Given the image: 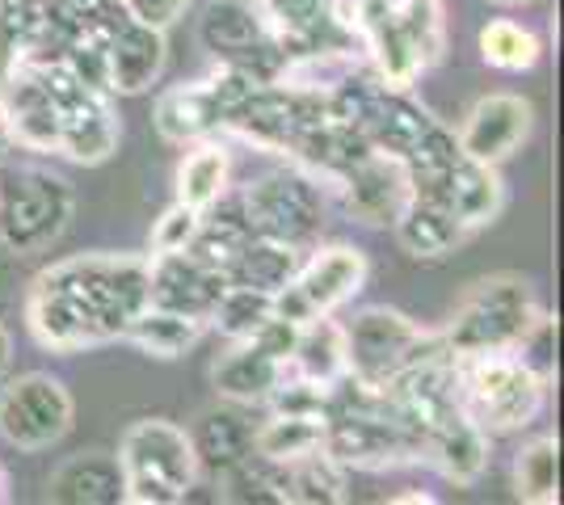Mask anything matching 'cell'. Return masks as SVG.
Returning <instances> with one entry per match:
<instances>
[{"instance_id": "cell-30", "label": "cell", "mask_w": 564, "mask_h": 505, "mask_svg": "<svg viewBox=\"0 0 564 505\" xmlns=\"http://www.w3.org/2000/svg\"><path fill=\"white\" fill-rule=\"evenodd\" d=\"M228 177H232L228 144L219 135L198 140V144H189V152L177 165V202H186L194 211H207L215 198L228 190Z\"/></svg>"}, {"instance_id": "cell-34", "label": "cell", "mask_w": 564, "mask_h": 505, "mask_svg": "<svg viewBox=\"0 0 564 505\" xmlns=\"http://www.w3.org/2000/svg\"><path fill=\"white\" fill-rule=\"evenodd\" d=\"M274 316V295L253 287H228L219 295L212 312V329L224 333L228 341H240V337H253Z\"/></svg>"}, {"instance_id": "cell-21", "label": "cell", "mask_w": 564, "mask_h": 505, "mask_svg": "<svg viewBox=\"0 0 564 505\" xmlns=\"http://www.w3.org/2000/svg\"><path fill=\"white\" fill-rule=\"evenodd\" d=\"M253 430H258V421L245 413V405H232V400H219V405L198 413L194 426L186 430L198 472L224 476L232 463L253 455Z\"/></svg>"}, {"instance_id": "cell-29", "label": "cell", "mask_w": 564, "mask_h": 505, "mask_svg": "<svg viewBox=\"0 0 564 505\" xmlns=\"http://www.w3.org/2000/svg\"><path fill=\"white\" fill-rule=\"evenodd\" d=\"M279 472H282L286 505H337L350 497L346 493L350 468H341L325 447L312 451V455L291 459V463H279Z\"/></svg>"}, {"instance_id": "cell-41", "label": "cell", "mask_w": 564, "mask_h": 505, "mask_svg": "<svg viewBox=\"0 0 564 505\" xmlns=\"http://www.w3.org/2000/svg\"><path fill=\"white\" fill-rule=\"evenodd\" d=\"M0 502H9V472L0 468Z\"/></svg>"}, {"instance_id": "cell-2", "label": "cell", "mask_w": 564, "mask_h": 505, "mask_svg": "<svg viewBox=\"0 0 564 505\" xmlns=\"http://www.w3.org/2000/svg\"><path fill=\"white\" fill-rule=\"evenodd\" d=\"M547 392L552 380L527 366L514 350L455 359V400L489 438L535 426L547 409Z\"/></svg>"}, {"instance_id": "cell-9", "label": "cell", "mask_w": 564, "mask_h": 505, "mask_svg": "<svg viewBox=\"0 0 564 505\" xmlns=\"http://www.w3.org/2000/svg\"><path fill=\"white\" fill-rule=\"evenodd\" d=\"M367 253L354 244H316L307 249L295 278L274 290V316L304 325L312 316H333L367 287Z\"/></svg>"}, {"instance_id": "cell-33", "label": "cell", "mask_w": 564, "mask_h": 505, "mask_svg": "<svg viewBox=\"0 0 564 505\" xmlns=\"http://www.w3.org/2000/svg\"><path fill=\"white\" fill-rule=\"evenodd\" d=\"M476 47H480V59H485L494 73H510V76L531 73L543 55L540 34H535L531 25L514 22V18H494V22L480 30Z\"/></svg>"}, {"instance_id": "cell-38", "label": "cell", "mask_w": 564, "mask_h": 505, "mask_svg": "<svg viewBox=\"0 0 564 505\" xmlns=\"http://www.w3.org/2000/svg\"><path fill=\"white\" fill-rule=\"evenodd\" d=\"M18 152V144H13V131H9V119H4V106H0V161H9Z\"/></svg>"}, {"instance_id": "cell-15", "label": "cell", "mask_w": 564, "mask_h": 505, "mask_svg": "<svg viewBox=\"0 0 564 505\" xmlns=\"http://www.w3.org/2000/svg\"><path fill=\"white\" fill-rule=\"evenodd\" d=\"M531 131H535V106L527 97L489 94L468 110V119L459 122L455 140H459V152L471 156V161L501 165L531 140Z\"/></svg>"}, {"instance_id": "cell-4", "label": "cell", "mask_w": 564, "mask_h": 505, "mask_svg": "<svg viewBox=\"0 0 564 505\" xmlns=\"http://www.w3.org/2000/svg\"><path fill=\"white\" fill-rule=\"evenodd\" d=\"M118 468L127 505H177L203 481L186 426L169 417H140L118 438Z\"/></svg>"}, {"instance_id": "cell-1", "label": "cell", "mask_w": 564, "mask_h": 505, "mask_svg": "<svg viewBox=\"0 0 564 505\" xmlns=\"http://www.w3.org/2000/svg\"><path fill=\"white\" fill-rule=\"evenodd\" d=\"M148 308V257L85 253L55 262L25 295L30 337L51 354L122 341L127 325Z\"/></svg>"}, {"instance_id": "cell-18", "label": "cell", "mask_w": 564, "mask_h": 505, "mask_svg": "<svg viewBox=\"0 0 564 505\" xmlns=\"http://www.w3.org/2000/svg\"><path fill=\"white\" fill-rule=\"evenodd\" d=\"M422 463H430L443 481L476 484L489 468V433L471 421L459 405L438 413L422 433Z\"/></svg>"}, {"instance_id": "cell-10", "label": "cell", "mask_w": 564, "mask_h": 505, "mask_svg": "<svg viewBox=\"0 0 564 505\" xmlns=\"http://www.w3.org/2000/svg\"><path fill=\"white\" fill-rule=\"evenodd\" d=\"M39 73L47 80V94L55 101V114H59V156H68L76 165L110 161L118 147V135H122L115 106H110V94L85 85L59 59L55 64H39Z\"/></svg>"}, {"instance_id": "cell-12", "label": "cell", "mask_w": 564, "mask_h": 505, "mask_svg": "<svg viewBox=\"0 0 564 505\" xmlns=\"http://www.w3.org/2000/svg\"><path fill=\"white\" fill-rule=\"evenodd\" d=\"M165 30L135 22L122 9L106 18V89H110V97L148 94L165 76Z\"/></svg>"}, {"instance_id": "cell-35", "label": "cell", "mask_w": 564, "mask_h": 505, "mask_svg": "<svg viewBox=\"0 0 564 505\" xmlns=\"http://www.w3.org/2000/svg\"><path fill=\"white\" fill-rule=\"evenodd\" d=\"M198 219L203 211H194L186 202L173 198V207L161 211V219L152 223V253H177V249H189L194 232H198Z\"/></svg>"}, {"instance_id": "cell-5", "label": "cell", "mask_w": 564, "mask_h": 505, "mask_svg": "<svg viewBox=\"0 0 564 505\" xmlns=\"http://www.w3.org/2000/svg\"><path fill=\"white\" fill-rule=\"evenodd\" d=\"M76 216L72 186L43 165L0 161V249L13 257H39L68 232Z\"/></svg>"}, {"instance_id": "cell-22", "label": "cell", "mask_w": 564, "mask_h": 505, "mask_svg": "<svg viewBox=\"0 0 564 505\" xmlns=\"http://www.w3.org/2000/svg\"><path fill=\"white\" fill-rule=\"evenodd\" d=\"M286 362H279L261 341L253 337H240L228 341V350L212 362V387L219 392V400H232V405H265L270 387L282 380Z\"/></svg>"}, {"instance_id": "cell-27", "label": "cell", "mask_w": 564, "mask_h": 505, "mask_svg": "<svg viewBox=\"0 0 564 505\" xmlns=\"http://www.w3.org/2000/svg\"><path fill=\"white\" fill-rule=\"evenodd\" d=\"M300 262H304L300 249L265 241V237H249V241L232 253V262L224 265V278H228V287H253V290L274 295V290H282L295 278Z\"/></svg>"}, {"instance_id": "cell-37", "label": "cell", "mask_w": 564, "mask_h": 505, "mask_svg": "<svg viewBox=\"0 0 564 505\" xmlns=\"http://www.w3.org/2000/svg\"><path fill=\"white\" fill-rule=\"evenodd\" d=\"M51 4H59V9H64V13H72L76 22H85V18H94V13L115 9L118 0H51Z\"/></svg>"}, {"instance_id": "cell-26", "label": "cell", "mask_w": 564, "mask_h": 505, "mask_svg": "<svg viewBox=\"0 0 564 505\" xmlns=\"http://www.w3.org/2000/svg\"><path fill=\"white\" fill-rule=\"evenodd\" d=\"M207 320H198V316H186V312H169V308H156V304H148L131 325H127V333L122 341H131L140 354L148 359H161V362H173V359H186L189 350L207 337Z\"/></svg>"}, {"instance_id": "cell-31", "label": "cell", "mask_w": 564, "mask_h": 505, "mask_svg": "<svg viewBox=\"0 0 564 505\" xmlns=\"http://www.w3.org/2000/svg\"><path fill=\"white\" fill-rule=\"evenodd\" d=\"M325 447V413H270L253 430V455L291 463Z\"/></svg>"}, {"instance_id": "cell-24", "label": "cell", "mask_w": 564, "mask_h": 505, "mask_svg": "<svg viewBox=\"0 0 564 505\" xmlns=\"http://www.w3.org/2000/svg\"><path fill=\"white\" fill-rule=\"evenodd\" d=\"M47 502L59 505H127V484L118 455L106 451H80L64 459L47 481Z\"/></svg>"}, {"instance_id": "cell-14", "label": "cell", "mask_w": 564, "mask_h": 505, "mask_svg": "<svg viewBox=\"0 0 564 505\" xmlns=\"http://www.w3.org/2000/svg\"><path fill=\"white\" fill-rule=\"evenodd\" d=\"M413 198H430V202L447 207L468 232H476V228H489L506 211V182H501L497 165H480L471 156H459L447 173L417 177L413 182Z\"/></svg>"}, {"instance_id": "cell-42", "label": "cell", "mask_w": 564, "mask_h": 505, "mask_svg": "<svg viewBox=\"0 0 564 505\" xmlns=\"http://www.w3.org/2000/svg\"><path fill=\"white\" fill-rule=\"evenodd\" d=\"M0 4H4V0H0Z\"/></svg>"}, {"instance_id": "cell-40", "label": "cell", "mask_w": 564, "mask_h": 505, "mask_svg": "<svg viewBox=\"0 0 564 505\" xmlns=\"http://www.w3.org/2000/svg\"><path fill=\"white\" fill-rule=\"evenodd\" d=\"M489 4H501V9H527V4H535V0H489Z\"/></svg>"}, {"instance_id": "cell-20", "label": "cell", "mask_w": 564, "mask_h": 505, "mask_svg": "<svg viewBox=\"0 0 564 505\" xmlns=\"http://www.w3.org/2000/svg\"><path fill=\"white\" fill-rule=\"evenodd\" d=\"M430 127H434V114L413 97V89H392V85H379L358 119V131L367 135V144L397 161H404L417 147V140Z\"/></svg>"}, {"instance_id": "cell-19", "label": "cell", "mask_w": 564, "mask_h": 505, "mask_svg": "<svg viewBox=\"0 0 564 505\" xmlns=\"http://www.w3.org/2000/svg\"><path fill=\"white\" fill-rule=\"evenodd\" d=\"M0 106L13 131V144L30 152H59V114L39 64H25L0 80Z\"/></svg>"}, {"instance_id": "cell-36", "label": "cell", "mask_w": 564, "mask_h": 505, "mask_svg": "<svg viewBox=\"0 0 564 505\" xmlns=\"http://www.w3.org/2000/svg\"><path fill=\"white\" fill-rule=\"evenodd\" d=\"M118 9L143 25L169 30V25H177L182 18H186L189 0H118Z\"/></svg>"}, {"instance_id": "cell-11", "label": "cell", "mask_w": 564, "mask_h": 505, "mask_svg": "<svg viewBox=\"0 0 564 505\" xmlns=\"http://www.w3.org/2000/svg\"><path fill=\"white\" fill-rule=\"evenodd\" d=\"M76 421L72 392L47 371H30L0 387V438L18 451H51Z\"/></svg>"}, {"instance_id": "cell-6", "label": "cell", "mask_w": 564, "mask_h": 505, "mask_svg": "<svg viewBox=\"0 0 564 505\" xmlns=\"http://www.w3.org/2000/svg\"><path fill=\"white\" fill-rule=\"evenodd\" d=\"M240 194L245 219L253 228V237L291 244V249H316L325 232V186L304 173L300 165L270 168L253 177Z\"/></svg>"}, {"instance_id": "cell-39", "label": "cell", "mask_w": 564, "mask_h": 505, "mask_svg": "<svg viewBox=\"0 0 564 505\" xmlns=\"http://www.w3.org/2000/svg\"><path fill=\"white\" fill-rule=\"evenodd\" d=\"M9 362H13V337H9V329L0 325V380H4V371H9Z\"/></svg>"}, {"instance_id": "cell-3", "label": "cell", "mask_w": 564, "mask_h": 505, "mask_svg": "<svg viewBox=\"0 0 564 505\" xmlns=\"http://www.w3.org/2000/svg\"><path fill=\"white\" fill-rule=\"evenodd\" d=\"M540 316L543 308L535 299V287L522 274H489L471 283L464 299L455 304L443 329V345L455 359L518 350V341L535 329Z\"/></svg>"}, {"instance_id": "cell-32", "label": "cell", "mask_w": 564, "mask_h": 505, "mask_svg": "<svg viewBox=\"0 0 564 505\" xmlns=\"http://www.w3.org/2000/svg\"><path fill=\"white\" fill-rule=\"evenodd\" d=\"M514 497L527 505L561 502V442L552 433L531 438L514 455Z\"/></svg>"}, {"instance_id": "cell-8", "label": "cell", "mask_w": 564, "mask_h": 505, "mask_svg": "<svg viewBox=\"0 0 564 505\" xmlns=\"http://www.w3.org/2000/svg\"><path fill=\"white\" fill-rule=\"evenodd\" d=\"M198 43L215 64L253 76L258 85H279L291 64V51L274 39L253 0H212L198 18Z\"/></svg>"}, {"instance_id": "cell-23", "label": "cell", "mask_w": 564, "mask_h": 505, "mask_svg": "<svg viewBox=\"0 0 564 505\" xmlns=\"http://www.w3.org/2000/svg\"><path fill=\"white\" fill-rule=\"evenodd\" d=\"M156 135L165 144L189 147L198 140H215L224 135V114L215 106V94L207 80H189V85H173L156 97Z\"/></svg>"}, {"instance_id": "cell-13", "label": "cell", "mask_w": 564, "mask_h": 505, "mask_svg": "<svg viewBox=\"0 0 564 505\" xmlns=\"http://www.w3.org/2000/svg\"><path fill=\"white\" fill-rule=\"evenodd\" d=\"M228 290L224 270L203 262L198 253L177 249V253H148V304L169 308V312L198 316L212 325V312L219 295Z\"/></svg>"}, {"instance_id": "cell-28", "label": "cell", "mask_w": 564, "mask_h": 505, "mask_svg": "<svg viewBox=\"0 0 564 505\" xmlns=\"http://www.w3.org/2000/svg\"><path fill=\"white\" fill-rule=\"evenodd\" d=\"M295 375L304 380H316V384L333 387L346 371V329L341 320L333 316H312L300 325V337H295V350H291V362H286Z\"/></svg>"}, {"instance_id": "cell-16", "label": "cell", "mask_w": 564, "mask_h": 505, "mask_svg": "<svg viewBox=\"0 0 564 505\" xmlns=\"http://www.w3.org/2000/svg\"><path fill=\"white\" fill-rule=\"evenodd\" d=\"M337 194H341V207L350 219L367 223V228H392L404 202L413 198V182H409L404 161L388 156V152H371L337 182Z\"/></svg>"}, {"instance_id": "cell-25", "label": "cell", "mask_w": 564, "mask_h": 505, "mask_svg": "<svg viewBox=\"0 0 564 505\" xmlns=\"http://www.w3.org/2000/svg\"><path fill=\"white\" fill-rule=\"evenodd\" d=\"M392 232H397V244L413 262H443L471 237L447 207H438L430 198H409L397 223H392Z\"/></svg>"}, {"instance_id": "cell-17", "label": "cell", "mask_w": 564, "mask_h": 505, "mask_svg": "<svg viewBox=\"0 0 564 505\" xmlns=\"http://www.w3.org/2000/svg\"><path fill=\"white\" fill-rule=\"evenodd\" d=\"M265 25L291 55L312 51H354V34L341 0H253Z\"/></svg>"}, {"instance_id": "cell-7", "label": "cell", "mask_w": 564, "mask_h": 505, "mask_svg": "<svg viewBox=\"0 0 564 505\" xmlns=\"http://www.w3.org/2000/svg\"><path fill=\"white\" fill-rule=\"evenodd\" d=\"M341 329H346L350 375L362 384H397L404 371H413L430 354L447 350L443 333L422 329L413 316L397 312V308H362Z\"/></svg>"}]
</instances>
